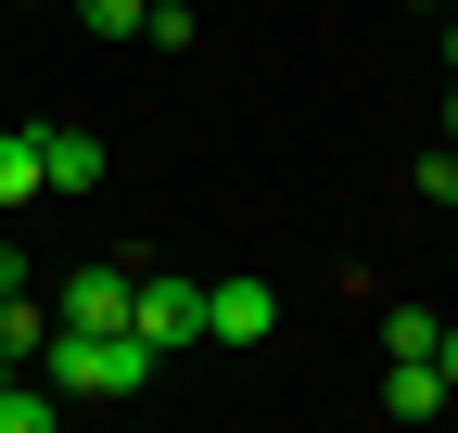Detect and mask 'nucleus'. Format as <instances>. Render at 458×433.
Listing matches in <instances>:
<instances>
[{"instance_id": "nucleus-4", "label": "nucleus", "mask_w": 458, "mask_h": 433, "mask_svg": "<svg viewBox=\"0 0 458 433\" xmlns=\"http://www.w3.org/2000/svg\"><path fill=\"white\" fill-rule=\"evenodd\" d=\"M128 281H140V267H77V281H64V318H77V332H128Z\"/></svg>"}, {"instance_id": "nucleus-10", "label": "nucleus", "mask_w": 458, "mask_h": 433, "mask_svg": "<svg viewBox=\"0 0 458 433\" xmlns=\"http://www.w3.org/2000/svg\"><path fill=\"white\" fill-rule=\"evenodd\" d=\"M140 13H153V0H77V26H89V38H140Z\"/></svg>"}, {"instance_id": "nucleus-2", "label": "nucleus", "mask_w": 458, "mask_h": 433, "mask_svg": "<svg viewBox=\"0 0 458 433\" xmlns=\"http://www.w3.org/2000/svg\"><path fill=\"white\" fill-rule=\"evenodd\" d=\"M128 332H140L153 357L204 344V281H128Z\"/></svg>"}, {"instance_id": "nucleus-3", "label": "nucleus", "mask_w": 458, "mask_h": 433, "mask_svg": "<svg viewBox=\"0 0 458 433\" xmlns=\"http://www.w3.org/2000/svg\"><path fill=\"white\" fill-rule=\"evenodd\" d=\"M267 332H280L267 281H204V344H267Z\"/></svg>"}, {"instance_id": "nucleus-6", "label": "nucleus", "mask_w": 458, "mask_h": 433, "mask_svg": "<svg viewBox=\"0 0 458 433\" xmlns=\"http://www.w3.org/2000/svg\"><path fill=\"white\" fill-rule=\"evenodd\" d=\"M382 408H394V420H433V408H458V395H445L433 357H394V369H382Z\"/></svg>"}, {"instance_id": "nucleus-15", "label": "nucleus", "mask_w": 458, "mask_h": 433, "mask_svg": "<svg viewBox=\"0 0 458 433\" xmlns=\"http://www.w3.org/2000/svg\"><path fill=\"white\" fill-rule=\"evenodd\" d=\"M420 13H458V0H420Z\"/></svg>"}, {"instance_id": "nucleus-8", "label": "nucleus", "mask_w": 458, "mask_h": 433, "mask_svg": "<svg viewBox=\"0 0 458 433\" xmlns=\"http://www.w3.org/2000/svg\"><path fill=\"white\" fill-rule=\"evenodd\" d=\"M51 179H38V128H0V204H38Z\"/></svg>"}, {"instance_id": "nucleus-7", "label": "nucleus", "mask_w": 458, "mask_h": 433, "mask_svg": "<svg viewBox=\"0 0 458 433\" xmlns=\"http://www.w3.org/2000/svg\"><path fill=\"white\" fill-rule=\"evenodd\" d=\"M51 420H64V395L26 383V369H0V433H51Z\"/></svg>"}, {"instance_id": "nucleus-14", "label": "nucleus", "mask_w": 458, "mask_h": 433, "mask_svg": "<svg viewBox=\"0 0 458 433\" xmlns=\"http://www.w3.org/2000/svg\"><path fill=\"white\" fill-rule=\"evenodd\" d=\"M445 140H458V89H445Z\"/></svg>"}, {"instance_id": "nucleus-12", "label": "nucleus", "mask_w": 458, "mask_h": 433, "mask_svg": "<svg viewBox=\"0 0 458 433\" xmlns=\"http://www.w3.org/2000/svg\"><path fill=\"white\" fill-rule=\"evenodd\" d=\"M433 369H445V395H458V332H433Z\"/></svg>"}, {"instance_id": "nucleus-5", "label": "nucleus", "mask_w": 458, "mask_h": 433, "mask_svg": "<svg viewBox=\"0 0 458 433\" xmlns=\"http://www.w3.org/2000/svg\"><path fill=\"white\" fill-rule=\"evenodd\" d=\"M38 179H51V191H89V179H102V140H89V128H38Z\"/></svg>"}, {"instance_id": "nucleus-11", "label": "nucleus", "mask_w": 458, "mask_h": 433, "mask_svg": "<svg viewBox=\"0 0 458 433\" xmlns=\"http://www.w3.org/2000/svg\"><path fill=\"white\" fill-rule=\"evenodd\" d=\"M420 204H458V140H433V153H420Z\"/></svg>"}, {"instance_id": "nucleus-13", "label": "nucleus", "mask_w": 458, "mask_h": 433, "mask_svg": "<svg viewBox=\"0 0 458 433\" xmlns=\"http://www.w3.org/2000/svg\"><path fill=\"white\" fill-rule=\"evenodd\" d=\"M0 293H26V255H13V242H0Z\"/></svg>"}, {"instance_id": "nucleus-9", "label": "nucleus", "mask_w": 458, "mask_h": 433, "mask_svg": "<svg viewBox=\"0 0 458 433\" xmlns=\"http://www.w3.org/2000/svg\"><path fill=\"white\" fill-rule=\"evenodd\" d=\"M433 332H445L433 306H382V357H433Z\"/></svg>"}, {"instance_id": "nucleus-1", "label": "nucleus", "mask_w": 458, "mask_h": 433, "mask_svg": "<svg viewBox=\"0 0 458 433\" xmlns=\"http://www.w3.org/2000/svg\"><path fill=\"white\" fill-rule=\"evenodd\" d=\"M38 369H51V395H140L165 357H153L140 332H77V318H64V332L38 344Z\"/></svg>"}]
</instances>
